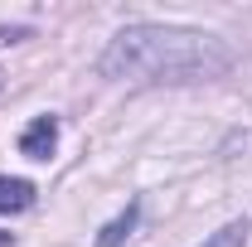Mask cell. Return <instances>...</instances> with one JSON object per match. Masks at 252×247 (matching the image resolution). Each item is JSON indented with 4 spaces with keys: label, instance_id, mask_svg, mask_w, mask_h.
Masks as SVG:
<instances>
[{
    "label": "cell",
    "instance_id": "277c9868",
    "mask_svg": "<svg viewBox=\"0 0 252 247\" xmlns=\"http://www.w3.org/2000/svg\"><path fill=\"white\" fill-rule=\"evenodd\" d=\"M136 214H141V209H136V204H126V214H122V218H112V223L102 228L97 247H122L126 238H131V228H136Z\"/></svg>",
    "mask_w": 252,
    "mask_h": 247
},
{
    "label": "cell",
    "instance_id": "6da1fadb",
    "mask_svg": "<svg viewBox=\"0 0 252 247\" xmlns=\"http://www.w3.org/2000/svg\"><path fill=\"white\" fill-rule=\"evenodd\" d=\"M233 68V49L204 30H180V25H126L107 54L102 73L112 83H209Z\"/></svg>",
    "mask_w": 252,
    "mask_h": 247
},
{
    "label": "cell",
    "instance_id": "8992f818",
    "mask_svg": "<svg viewBox=\"0 0 252 247\" xmlns=\"http://www.w3.org/2000/svg\"><path fill=\"white\" fill-rule=\"evenodd\" d=\"M0 247H10V233H0Z\"/></svg>",
    "mask_w": 252,
    "mask_h": 247
},
{
    "label": "cell",
    "instance_id": "3957f363",
    "mask_svg": "<svg viewBox=\"0 0 252 247\" xmlns=\"http://www.w3.org/2000/svg\"><path fill=\"white\" fill-rule=\"evenodd\" d=\"M30 204H34V185H30V180L0 175V214H25Z\"/></svg>",
    "mask_w": 252,
    "mask_h": 247
},
{
    "label": "cell",
    "instance_id": "5b68a950",
    "mask_svg": "<svg viewBox=\"0 0 252 247\" xmlns=\"http://www.w3.org/2000/svg\"><path fill=\"white\" fill-rule=\"evenodd\" d=\"M248 223H228V228H219V233H209L199 247H248Z\"/></svg>",
    "mask_w": 252,
    "mask_h": 247
},
{
    "label": "cell",
    "instance_id": "7a4b0ae2",
    "mask_svg": "<svg viewBox=\"0 0 252 247\" xmlns=\"http://www.w3.org/2000/svg\"><path fill=\"white\" fill-rule=\"evenodd\" d=\"M54 146H59V122L54 117H34L25 126V136H20V151L30 155V160H49Z\"/></svg>",
    "mask_w": 252,
    "mask_h": 247
}]
</instances>
